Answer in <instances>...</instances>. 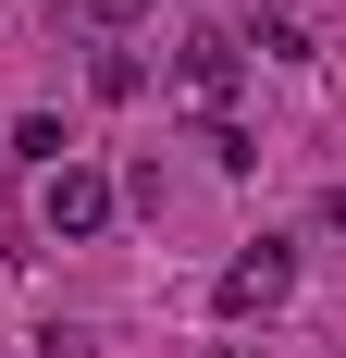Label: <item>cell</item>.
<instances>
[{"label": "cell", "instance_id": "cell-3", "mask_svg": "<svg viewBox=\"0 0 346 358\" xmlns=\"http://www.w3.org/2000/svg\"><path fill=\"white\" fill-rule=\"evenodd\" d=\"M235 87H247V37L198 25V37H186V99H198L210 124H223V99H235Z\"/></svg>", "mask_w": 346, "mask_h": 358}, {"label": "cell", "instance_id": "cell-4", "mask_svg": "<svg viewBox=\"0 0 346 358\" xmlns=\"http://www.w3.org/2000/svg\"><path fill=\"white\" fill-rule=\"evenodd\" d=\"M74 37H99V50H124V25H137V0H62Z\"/></svg>", "mask_w": 346, "mask_h": 358}, {"label": "cell", "instance_id": "cell-5", "mask_svg": "<svg viewBox=\"0 0 346 358\" xmlns=\"http://www.w3.org/2000/svg\"><path fill=\"white\" fill-rule=\"evenodd\" d=\"M87 74H99V99H137V87H148V62H137V50H99Z\"/></svg>", "mask_w": 346, "mask_h": 358}, {"label": "cell", "instance_id": "cell-2", "mask_svg": "<svg viewBox=\"0 0 346 358\" xmlns=\"http://www.w3.org/2000/svg\"><path fill=\"white\" fill-rule=\"evenodd\" d=\"M284 285H297V248H284V235H260V248H235V259H223L210 309H223V322H260V309H284Z\"/></svg>", "mask_w": 346, "mask_h": 358}, {"label": "cell", "instance_id": "cell-1", "mask_svg": "<svg viewBox=\"0 0 346 358\" xmlns=\"http://www.w3.org/2000/svg\"><path fill=\"white\" fill-rule=\"evenodd\" d=\"M111 210H124V185H111L99 161H62V173H37V222H50L62 248H87V235H111Z\"/></svg>", "mask_w": 346, "mask_h": 358}]
</instances>
